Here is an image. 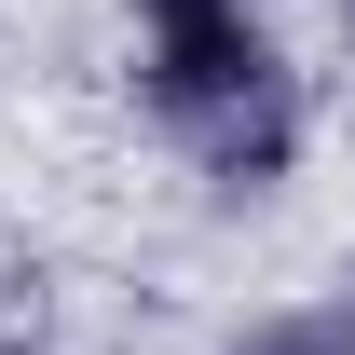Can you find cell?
I'll return each instance as SVG.
<instances>
[{"instance_id": "6da1fadb", "label": "cell", "mask_w": 355, "mask_h": 355, "mask_svg": "<svg viewBox=\"0 0 355 355\" xmlns=\"http://www.w3.org/2000/svg\"><path fill=\"white\" fill-rule=\"evenodd\" d=\"M150 28V110L178 123V150H205L219 178H273L301 137V96L273 69V42L246 28V0H137Z\"/></svg>"}, {"instance_id": "7a4b0ae2", "label": "cell", "mask_w": 355, "mask_h": 355, "mask_svg": "<svg viewBox=\"0 0 355 355\" xmlns=\"http://www.w3.org/2000/svg\"><path fill=\"white\" fill-rule=\"evenodd\" d=\"M246 355H342V328H260Z\"/></svg>"}]
</instances>
